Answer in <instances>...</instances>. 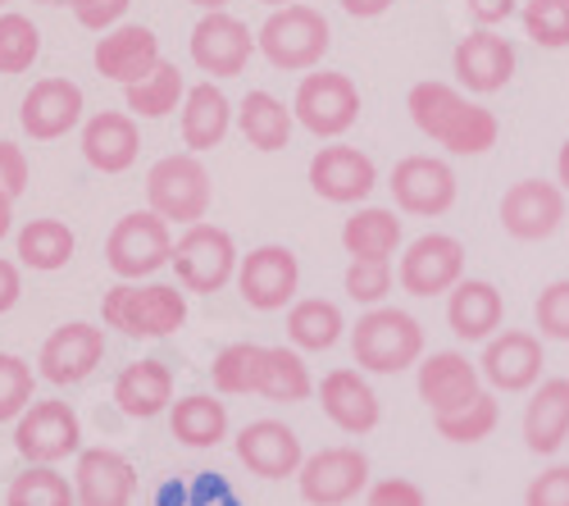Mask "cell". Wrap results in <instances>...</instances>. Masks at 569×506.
Masks as SVG:
<instances>
[{"instance_id": "obj_15", "label": "cell", "mask_w": 569, "mask_h": 506, "mask_svg": "<svg viewBox=\"0 0 569 506\" xmlns=\"http://www.w3.org/2000/svg\"><path fill=\"white\" fill-rule=\"evenodd\" d=\"M451 65H456V78L469 97H492V91H501L515 78L519 56L506 37H497L492 28H479V32L460 37Z\"/></svg>"}, {"instance_id": "obj_40", "label": "cell", "mask_w": 569, "mask_h": 506, "mask_svg": "<svg viewBox=\"0 0 569 506\" xmlns=\"http://www.w3.org/2000/svg\"><path fill=\"white\" fill-rule=\"evenodd\" d=\"M6 506H78V488H69V479L51 466H28L10 484Z\"/></svg>"}, {"instance_id": "obj_14", "label": "cell", "mask_w": 569, "mask_h": 506, "mask_svg": "<svg viewBox=\"0 0 569 506\" xmlns=\"http://www.w3.org/2000/svg\"><path fill=\"white\" fill-rule=\"evenodd\" d=\"M397 279L410 297H442L465 279V247L451 234H423L406 247Z\"/></svg>"}, {"instance_id": "obj_29", "label": "cell", "mask_w": 569, "mask_h": 506, "mask_svg": "<svg viewBox=\"0 0 569 506\" xmlns=\"http://www.w3.org/2000/svg\"><path fill=\"white\" fill-rule=\"evenodd\" d=\"M114 401L123 416L132 420H151L173 401V375L164 360H132L123 365V375L114 379Z\"/></svg>"}, {"instance_id": "obj_34", "label": "cell", "mask_w": 569, "mask_h": 506, "mask_svg": "<svg viewBox=\"0 0 569 506\" xmlns=\"http://www.w3.org/2000/svg\"><path fill=\"white\" fill-rule=\"evenodd\" d=\"M73 247H78V238H73V228L64 219H32L19 234V260L28 269H41V274L64 269Z\"/></svg>"}, {"instance_id": "obj_8", "label": "cell", "mask_w": 569, "mask_h": 506, "mask_svg": "<svg viewBox=\"0 0 569 506\" xmlns=\"http://www.w3.org/2000/svg\"><path fill=\"white\" fill-rule=\"evenodd\" d=\"M297 123L315 137H342L360 119V87L347 73H306L297 87Z\"/></svg>"}, {"instance_id": "obj_47", "label": "cell", "mask_w": 569, "mask_h": 506, "mask_svg": "<svg viewBox=\"0 0 569 506\" xmlns=\"http://www.w3.org/2000/svg\"><path fill=\"white\" fill-rule=\"evenodd\" d=\"M69 6H73V14H78L82 28H91V32H110V28L128 14L132 0H69Z\"/></svg>"}, {"instance_id": "obj_27", "label": "cell", "mask_w": 569, "mask_h": 506, "mask_svg": "<svg viewBox=\"0 0 569 506\" xmlns=\"http://www.w3.org/2000/svg\"><path fill=\"white\" fill-rule=\"evenodd\" d=\"M73 488H78V506H128L132 493H137V479H132V466L119 452L91 447V452L78 456Z\"/></svg>"}, {"instance_id": "obj_11", "label": "cell", "mask_w": 569, "mask_h": 506, "mask_svg": "<svg viewBox=\"0 0 569 506\" xmlns=\"http://www.w3.org/2000/svg\"><path fill=\"white\" fill-rule=\"evenodd\" d=\"M297 488L310 506H347L369 488V456L360 447H323L306 456Z\"/></svg>"}, {"instance_id": "obj_45", "label": "cell", "mask_w": 569, "mask_h": 506, "mask_svg": "<svg viewBox=\"0 0 569 506\" xmlns=\"http://www.w3.org/2000/svg\"><path fill=\"white\" fill-rule=\"evenodd\" d=\"M533 325L551 343H569V279H556L533 301Z\"/></svg>"}, {"instance_id": "obj_52", "label": "cell", "mask_w": 569, "mask_h": 506, "mask_svg": "<svg viewBox=\"0 0 569 506\" xmlns=\"http://www.w3.org/2000/svg\"><path fill=\"white\" fill-rule=\"evenodd\" d=\"M397 6V0H342V10L351 19H378V14H388Z\"/></svg>"}, {"instance_id": "obj_37", "label": "cell", "mask_w": 569, "mask_h": 506, "mask_svg": "<svg viewBox=\"0 0 569 506\" xmlns=\"http://www.w3.org/2000/svg\"><path fill=\"white\" fill-rule=\"evenodd\" d=\"M123 97H128V110L141 115V119H164L178 110V101H187V87H182V73L178 65L160 60L141 82L123 87Z\"/></svg>"}, {"instance_id": "obj_4", "label": "cell", "mask_w": 569, "mask_h": 506, "mask_svg": "<svg viewBox=\"0 0 569 506\" xmlns=\"http://www.w3.org/2000/svg\"><path fill=\"white\" fill-rule=\"evenodd\" d=\"M260 56L273 65V69H315L323 56H328V41H333V32H328V19L310 6H282L264 19L260 28Z\"/></svg>"}, {"instance_id": "obj_20", "label": "cell", "mask_w": 569, "mask_h": 506, "mask_svg": "<svg viewBox=\"0 0 569 506\" xmlns=\"http://www.w3.org/2000/svg\"><path fill=\"white\" fill-rule=\"evenodd\" d=\"M256 46H260V41L251 37V28H247L242 19L223 14V10L206 14V19L192 28V60H197L206 73H214V78H237V73L247 69V60H251Z\"/></svg>"}, {"instance_id": "obj_53", "label": "cell", "mask_w": 569, "mask_h": 506, "mask_svg": "<svg viewBox=\"0 0 569 506\" xmlns=\"http://www.w3.org/2000/svg\"><path fill=\"white\" fill-rule=\"evenodd\" d=\"M10 228H14V197L0 192V238H6Z\"/></svg>"}, {"instance_id": "obj_44", "label": "cell", "mask_w": 569, "mask_h": 506, "mask_svg": "<svg viewBox=\"0 0 569 506\" xmlns=\"http://www.w3.org/2000/svg\"><path fill=\"white\" fill-rule=\"evenodd\" d=\"M32 406V370L28 360L0 351V420H19Z\"/></svg>"}, {"instance_id": "obj_49", "label": "cell", "mask_w": 569, "mask_h": 506, "mask_svg": "<svg viewBox=\"0 0 569 506\" xmlns=\"http://www.w3.org/2000/svg\"><path fill=\"white\" fill-rule=\"evenodd\" d=\"M23 188H28V156H23V147L0 142V192L23 197Z\"/></svg>"}, {"instance_id": "obj_5", "label": "cell", "mask_w": 569, "mask_h": 506, "mask_svg": "<svg viewBox=\"0 0 569 506\" xmlns=\"http://www.w3.org/2000/svg\"><path fill=\"white\" fill-rule=\"evenodd\" d=\"M106 265L119 274L123 284H137L147 274L173 265V238H169V219L156 210H132L114 224V234L106 242Z\"/></svg>"}, {"instance_id": "obj_17", "label": "cell", "mask_w": 569, "mask_h": 506, "mask_svg": "<svg viewBox=\"0 0 569 506\" xmlns=\"http://www.w3.org/2000/svg\"><path fill=\"white\" fill-rule=\"evenodd\" d=\"M101 360H106V334L97 325H82V319H73V325H64V329H56L51 338H46L37 365H41L46 384L69 388V384H82Z\"/></svg>"}, {"instance_id": "obj_26", "label": "cell", "mask_w": 569, "mask_h": 506, "mask_svg": "<svg viewBox=\"0 0 569 506\" xmlns=\"http://www.w3.org/2000/svg\"><path fill=\"white\" fill-rule=\"evenodd\" d=\"M319 406H323V416L333 420L342 434H369L378 425V393L369 388V379L360 370H333V375H323L319 384Z\"/></svg>"}, {"instance_id": "obj_42", "label": "cell", "mask_w": 569, "mask_h": 506, "mask_svg": "<svg viewBox=\"0 0 569 506\" xmlns=\"http://www.w3.org/2000/svg\"><path fill=\"white\" fill-rule=\"evenodd\" d=\"M41 56V32L23 14H0V73H23Z\"/></svg>"}, {"instance_id": "obj_18", "label": "cell", "mask_w": 569, "mask_h": 506, "mask_svg": "<svg viewBox=\"0 0 569 506\" xmlns=\"http://www.w3.org/2000/svg\"><path fill=\"white\" fill-rule=\"evenodd\" d=\"M310 188L333 206H356L378 188V169L356 147H319L310 160Z\"/></svg>"}, {"instance_id": "obj_33", "label": "cell", "mask_w": 569, "mask_h": 506, "mask_svg": "<svg viewBox=\"0 0 569 506\" xmlns=\"http://www.w3.org/2000/svg\"><path fill=\"white\" fill-rule=\"evenodd\" d=\"M169 429H173V438L187 443V447H214V443L228 434V410H223V401H214L210 393H192V397L173 401Z\"/></svg>"}, {"instance_id": "obj_54", "label": "cell", "mask_w": 569, "mask_h": 506, "mask_svg": "<svg viewBox=\"0 0 569 506\" xmlns=\"http://www.w3.org/2000/svg\"><path fill=\"white\" fill-rule=\"evenodd\" d=\"M556 178H560V188L569 192V137L560 142V156H556Z\"/></svg>"}, {"instance_id": "obj_3", "label": "cell", "mask_w": 569, "mask_h": 506, "mask_svg": "<svg viewBox=\"0 0 569 506\" xmlns=\"http://www.w3.org/2000/svg\"><path fill=\"white\" fill-rule=\"evenodd\" d=\"M101 315L123 338H169L187 325V297L173 284H119L106 292Z\"/></svg>"}, {"instance_id": "obj_46", "label": "cell", "mask_w": 569, "mask_h": 506, "mask_svg": "<svg viewBox=\"0 0 569 506\" xmlns=\"http://www.w3.org/2000/svg\"><path fill=\"white\" fill-rule=\"evenodd\" d=\"M525 506H569V466H547L529 479Z\"/></svg>"}, {"instance_id": "obj_56", "label": "cell", "mask_w": 569, "mask_h": 506, "mask_svg": "<svg viewBox=\"0 0 569 506\" xmlns=\"http://www.w3.org/2000/svg\"><path fill=\"white\" fill-rule=\"evenodd\" d=\"M260 6H273V10H282V6H288V0H260Z\"/></svg>"}, {"instance_id": "obj_50", "label": "cell", "mask_w": 569, "mask_h": 506, "mask_svg": "<svg viewBox=\"0 0 569 506\" xmlns=\"http://www.w3.org/2000/svg\"><path fill=\"white\" fill-rule=\"evenodd\" d=\"M465 10L479 28H497L519 10V0H465Z\"/></svg>"}, {"instance_id": "obj_16", "label": "cell", "mask_w": 569, "mask_h": 506, "mask_svg": "<svg viewBox=\"0 0 569 506\" xmlns=\"http://www.w3.org/2000/svg\"><path fill=\"white\" fill-rule=\"evenodd\" d=\"M297 284H301V265L288 247H256L237 265V288H242V301L256 310H282L297 297Z\"/></svg>"}, {"instance_id": "obj_48", "label": "cell", "mask_w": 569, "mask_h": 506, "mask_svg": "<svg viewBox=\"0 0 569 506\" xmlns=\"http://www.w3.org/2000/svg\"><path fill=\"white\" fill-rule=\"evenodd\" d=\"M365 506H429V497L410 479H378V484H369Z\"/></svg>"}, {"instance_id": "obj_51", "label": "cell", "mask_w": 569, "mask_h": 506, "mask_svg": "<svg viewBox=\"0 0 569 506\" xmlns=\"http://www.w3.org/2000/svg\"><path fill=\"white\" fill-rule=\"evenodd\" d=\"M14 301H19V269L0 256V315H6Z\"/></svg>"}, {"instance_id": "obj_25", "label": "cell", "mask_w": 569, "mask_h": 506, "mask_svg": "<svg viewBox=\"0 0 569 506\" xmlns=\"http://www.w3.org/2000/svg\"><path fill=\"white\" fill-rule=\"evenodd\" d=\"M156 65H160V41L141 23H123L97 41V69H101V78H110L119 87L141 82Z\"/></svg>"}, {"instance_id": "obj_30", "label": "cell", "mask_w": 569, "mask_h": 506, "mask_svg": "<svg viewBox=\"0 0 569 506\" xmlns=\"http://www.w3.org/2000/svg\"><path fill=\"white\" fill-rule=\"evenodd\" d=\"M401 238H406V228L397 210H383V206H365L342 224V247L351 260H392Z\"/></svg>"}, {"instance_id": "obj_31", "label": "cell", "mask_w": 569, "mask_h": 506, "mask_svg": "<svg viewBox=\"0 0 569 506\" xmlns=\"http://www.w3.org/2000/svg\"><path fill=\"white\" fill-rule=\"evenodd\" d=\"M228 123H232V106L214 82H201V87L187 91V101H182V147L214 151L228 137Z\"/></svg>"}, {"instance_id": "obj_55", "label": "cell", "mask_w": 569, "mask_h": 506, "mask_svg": "<svg viewBox=\"0 0 569 506\" xmlns=\"http://www.w3.org/2000/svg\"><path fill=\"white\" fill-rule=\"evenodd\" d=\"M192 6H197V10H206V14H214V10H223V6H228V0H192Z\"/></svg>"}, {"instance_id": "obj_58", "label": "cell", "mask_w": 569, "mask_h": 506, "mask_svg": "<svg viewBox=\"0 0 569 506\" xmlns=\"http://www.w3.org/2000/svg\"><path fill=\"white\" fill-rule=\"evenodd\" d=\"M0 6H10V0H0Z\"/></svg>"}, {"instance_id": "obj_35", "label": "cell", "mask_w": 569, "mask_h": 506, "mask_svg": "<svg viewBox=\"0 0 569 506\" xmlns=\"http://www.w3.org/2000/svg\"><path fill=\"white\" fill-rule=\"evenodd\" d=\"M342 329H347L342 310L333 301H323V297H306L288 310V338L301 351H328L342 338Z\"/></svg>"}, {"instance_id": "obj_39", "label": "cell", "mask_w": 569, "mask_h": 506, "mask_svg": "<svg viewBox=\"0 0 569 506\" xmlns=\"http://www.w3.org/2000/svg\"><path fill=\"white\" fill-rule=\"evenodd\" d=\"M315 393V379L306 370V360L292 347H269V365H264V388L260 397L269 401H306Z\"/></svg>"}, {"instance_id": "obj_41", "label": "cell", "mask_w": 569, "mask_h": 506, "mask_svg": "<svg viewBox=\"0 0 569 506\" xmlns=\"http://www.w3.org/2000/svg\"><path fill=\"white\" fill-rule=\"evenodd\" d=\"M519 19H525V37L542 51H565L569 46V0H525Z\"/></svg>"}, {"instance_id": "obj_9", "label": "cell", "mask_w": 569, "mask_h": 506, "mask_svg": "<svg viewBox=\"0 0 569 506\" xmlns=\"http://www.w3.org/2000/svg\"><path fill=\"white\" fill-rule=\"evenodd\" d=\"M388 188H392L397 210L419 215V219H438L456 206L460 182H456V169L438 156H406L392 165Z\"/></svg>"}, {"instance_id": "obj_21", "label": "cell", "mask_w": 569, "mask_h": 506, "mask_svg": "<svg viewBox=\"0 0 569 506\" xmlns=\"http://www.w3.org/2000/svg\"><path fill=\"white\" fill-rule=\"evenodd\" d=\"M82 119V87L69 78H41L19 106V123L32 142H56Z\"/></svg>"}, {"instance_id": "obj_32", "label": "cell", "mask_w": 569, "mask_h": 506, "mask_svg": "<svg viewBox=\"0 0 569 506\" xmlns=\"http://www.w3.org/2000/svg\"><path fill=\"white\" fill-rule=\"evenodd\" d=\"M237 123H242V137L256 151H282L292 142V128H297V110H288L269 91H247L242 110H237Z\"/></svg>"}, {"instance_id": "obj_10", "label": "cell", "mask_w": 569, "mask_h": 506, "mask_svg": "<svg viewBox=\"0 0 569 506\" xmlns=\"http://www.w3.org/2000/svg\"><path fill=\"white\" fill-rule=\"evenodd\" d=\"M497 215L515 242H547L565 224V188L547 178H519L506 188Z\"/></svg>"}, {"instance_id": "obj_7", "label": "cell", "mask_w": 569, "mask_h": 506, "mask_svg": "<svg viewBox=\"0 0 569 506\" xmlns=\"http://www.w3.org/2000/svg\"><path fill=\"white\" fill-rule=\"evenodd\" d=\"M173 269L187 292H219L237 274V247L214 224H187V234L173 242Z\"/></svg>"}, {"instance_id": "obj_12", "label": "cell", "mask_w": 569, "mask_h": 506, "mask_svg": "<svg viewBox=\"0 0 569 506\" xmlns=\"http://www.w3.org/2000/svg\"><path fill=\"white\" fill-rule=\"evenodd\" d=\"M78 443H82V425L69 401H32L14 425V447L32 466L64 462V456L78 452Z\"/></svg>"}, {"instance_id": "obj_36", "label": "cell", "mask_w": 569, "mask_h": 506, "mask_svg": "<svg viewBox=\"0 0 569 506\" xmlns=\"http://www.w3.org/2000/svg\"><path fill=\"white\" fill-rule=\"evenodd\" d=\"M264 365H269V347L260 343H232L214 356V388L228 397H247L264 388Z\"/></svg>"}, {"instance_id": "obj_28", "label": "cell", "mask_w": 569, "mask_h": 506, "mask_svg": "<svg viewBox=\"0 0 569 506\" xmlns=\"http://www.w3.org/2000/svg\"><path fill=\"white\" fill-rule=\"evenodd\" d=\"M137 151H141V137H137L132 115L106 110V115H91L87 119V128H82V156H87L91 169L123 173V169H132Z\"/></svg>"}, {"instance_id": "obj_6", "label": "cell", "mask_w": 569, "mask_h": 506, "mask_svg": "<svg viewBox=\"0 0 569 506\" xmlns=\"http://www.w3.org/2000/svg\"><path fill=\"white\" fill-rule=\"evenodd\" d=\"M147 197L169 224H201L210 210V169L197 160V151L164 156L147 173Z\"/></svg>"}, {"instance_id": "obj_38", "label": "cell", "mask_w": 569, "mask_h": 506, "mask_svg": "<svg viewBox=\"0 0 569 506\" xmlns=\"http://www.w3.org/2000/svg\"><path fill=\"white\" fill-rule=\"evenodd\" d=\"M497 425H501V401H497V393H479L473 401L433 416V429H438L447 443H483V438L497 434Z\"/></svg>"}, {"instance_id": "obj_19", "label": "cell", "mask_w": 569, "mask_h": 506, "mask_svg": "<svg viewBox=\"0 0 569 506\" xmlns=\"http://www.w3.org/2000/svg\"><path fill=\"white\" fill-rule=\"evenodd\" d=\"M415 388H419V401L429 406L433 416H442V410H456L483 393V370L465 351H433L419 360Z\"/></svg>"}, {"instance_id": "obj_24", "label": "cell", "mask_w": 569, "mask_h": 506, "mask_svg": "<svg viewBox=\"0 0 569 506\" xmlns=\"http://www.w3.org/2000/svg\"><path fill=\"white\" fill-rule=\"evenodd\" d=\"M569 443V379L547 375L525 406V447L533 456H556Z\"/></svg>"}, {"instance_id": "obj_2", "label": "cell", "mask_w": 569, "mask_h": 506, "mask_svg": "<svg viewBox=\"0 0 569 506\" xmlns=\"http://www.w3.org/2000/svg\"><path fill=\"white\" fill-rule=\"evenodd\" d=\"M351 356L369 375H401L423 360V329L410 310L369 306L351 329Z\"/></svg>"}, {"instance_id": "obj_22", "label": "cell", "mask_w": 569, "mask_h": 506, "mask_svg": "<svg viewBox=\"0 0 569 506\" xmlns=\"http://www.w3.org/2000/svg\"><path fill=\"white\" fill-rule=\"evenodd\" d=\"M237 462L260 479H288V475H301L306 452H301V438L282 420H256L237 434Z\"/></svg>"}, {"instance_id": "obj_13", "label": "cell", "mask_w": 569, "mask_h": 506, "mask_svg": "<svg viewBox=\"0 0 569 506\" xmlns=\"http://www.w3.org/2000/svg\"><path fill=\"white\" fill-rule=\"evenodd\" d=\"M547 351H542V334L529 329H501L497 338L483 343V360L479 370L497 393H533L547 375Z\"/></svg>"}, {"instance_id": "obj_57", "label": "cell", "mask_w": 569, "mask_h": 506, "mask_svg": "<svg viewBox=\"0 0 569 506\" xmlns=\"http://www.w3.org/2000/svg\"><path fill=\"white\" fill-rule=\"evenodd\" d=\"M41 6H69V0H41Z\"/></svg>"}, {"instance_id": "obj_23", "label": "cell", "mask_w": 569, "mask_h": 506, "mask_svg": "<svg viewBox=\"0 0 569 506\" xmlns=\"http://www.w3.org/2000/svg\"><path fill=\"white\" fill-rule=\"evenodd\" d=\"M447 325L460 343H488L506 325V297L488 279H460L447 292Z\"/></svg>"}, {"instance_id": "obj_43", "label": "cell", "mask_w": 569, "mask_h": 506, "mask_svg": "<svg viewBox=\"0 0 569 506\" xmlns=\"http://www.w3.org/2000/svg\"><path fill=\"white\" fill-rule=\"evenodd\" d=\"M342 288L360 306H383L392 292V260H351Z\"/></svg>"}, {"instance_id": "obj_1", "label": "cell", "mask_w": 569, "mask_h": 506, "mask_svg": "<svg viewBox=\"0 0 569 506\" xmlns=\"http://www.w3.org/2000/svg\"><path fill=\"white\" fill-rule=\"evenodd\" d=\"M406 110L415 128L451 156H488L501 137V119L488 106H479L469 91L438 82V78L415 82L406 97Z\"/></svg>"}]
</instances>
